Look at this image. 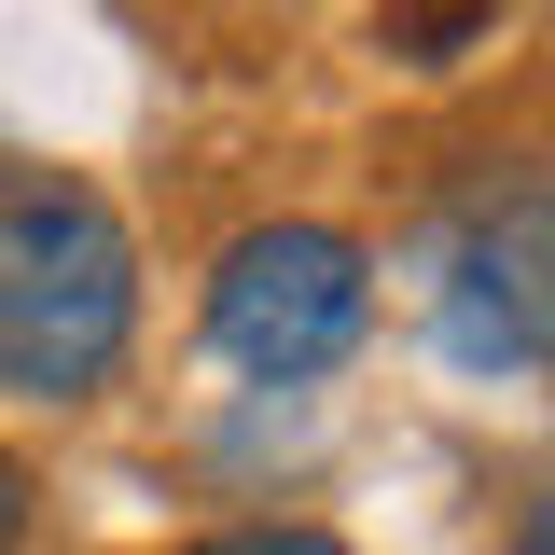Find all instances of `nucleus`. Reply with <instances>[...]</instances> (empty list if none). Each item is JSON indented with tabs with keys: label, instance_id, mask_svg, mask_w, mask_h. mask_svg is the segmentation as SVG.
<instances>
[{
	"label": "nucleus",
	"instance_id": "1",
	"mask_svg": "<svg viewBox=\"0 0 555 555\" xmlns=\"http://www.w3.org/2000/svg\"><path fill=\"white\" fill-rule=\"evenodd\" d=\"M139 334V236L98 181L14 167L0 181V389L14 403H83L112 389Z\"/></svg>",
	"mask_w": 555,
	"mask_h": 555
},
{
	"label": "nucleus",
	"instance_id": "2",
	"mask_svg": "<svg viewBox=\"0 0 555 555\" xmlns=\"http://www.w3.org/2000/svg\"><path fill=\"white\" fill-rule=\"evenodd\" d=\"M430 334L459 375H542L555 361V167L473 153L430 208Z\"/></svg>",
	"mask_w": 555,
	"mask_h": 555
},
{
	"label": "nucleus",
	"instance_id": "3",
	"mask_svg": "<svg viewBox=\"0 0 555 555\" xmlns=\"http://www.w3.org/2000/svg\"><path fill=\"white\" fill-rule=\"evenodd\" d=\"M361 334H375V250L347 222H250L208 264V347L236 375H264V389L334 375Z\"/></svg>",
	"mask_w": 555,
	"mask_h": 555
},
{
	"label": "nucleus",
	"instance_id": "4",
	"mask_svg": "<svg viewBox=\"0 0 555 555\" xmlns=\"http://www.w3.org/2000/svg\"><path fill=\"white\" fill-rule=\"evenodd\" d=\"M486 28H500L486 0H459V14H375V42H389L403 69H459V56L486 42Z\"/></svg>",
	"mask_w": 555,
	"mask_h": 555
},
{
	"label": "nucleus",
	"instance_id": "5",
	"mask_svg": "<svg viewBox=\"0 0 555 555\" xmlns=\"http://www.w3.org/2000/svg\"><path fill=\"white\" fill-rule=\"evenodd\" d=\"M181 555H347L334 528H208V542H181Z\"/></svg>",
	"mask_w": 555,
	"mask_h": 555
},
{
	"label": "nucleus",
	"instance_id": "6",
	"mask_svg": "<svg viewBox=\"0 0 555 555\" xmlns=\"http://www.w3.org/2000/svg\"><path fill=\"white\" fill-rule=\"evenodd\" d=\"M28 542V473H14V459H0V555Z\"/></svg>",
	"mask_w": 555,
	"mask_h": 555
},
{
	"label": "nucleus",
	"instance_id": "7",
	"mask_svg": "<svg viewBox=\"0 0 555 555\" xmlns=\"http://www.w3.org/2000/svg\"><path fill=\"white\" fill-rule=\"evenodd\" d=\"M514 555H555V514H542V528H528V542H514Z\"/></svg>",
	"mask_w": 555,
	"mask_h": 555
}]
</instances>
